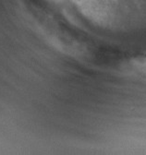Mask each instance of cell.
I'll use <instances>...</instances> for the list:
<instances>
[{"label": "cell", "instance_id": "obj_1", "mask_svg": "<svg viewBox=\"0 0 146 155\" xmlns=\"http://www.w3.org/2000/svg\"><path fill=\"white\" fill-rule=\"evenodd\" d=\"M124 69L132 75L146 77V55L131 58L126 63Z\"/></svg>", "mask_w": 146, "mask_h": 155}]
</instances>
